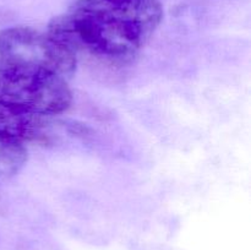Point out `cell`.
Returning a JSON list of instances; mask_svg holds the SVG:
<instances>
[{
	"label": "cell",
	"mask_w": 251,
	"mask_h": 250,
	"mask_svg": "<svg viewBox=\"0 0 251 250\" xmlns=\"http://www.w3.org/2000/svg\"><path fill=\"white\" fill-rule=\"evenodd\" d=\"M162 17L159 0H76L49 22L48 33L76 59L123 66L139 53Z\"/></svg>",
	"instance_id": "1"
},
{
	"label": "cell",
	"mask_w": 251,
	"mask_h": 250,
	"mask_svg": "<svg viewBox=\"0 0 251 250\" xmlns=\"http://www.w3.org/2000/svg\"><path fill=\"white\" fill-rule=\"evenodd\" d=\"M47 122L44 115L34 114L0 102V137L11 141H43L47 140Z\"/></svg>",
	"instance_id": "4"
},
{
	"label": "cell",
	"mask_w": 251,
	"mask_h": 250,
	"mask_svg": "<svg viewBox=\"0 0 251 250\" xmlns=\"http://www.w3.org/2000/svg\"><path fill=\"white\" fill-rule=\"evenodd\" d=\"M27 152L22 144L0 137V176L16 174L25 166Z\"/></svg>",
	"instance_id": "5"
},
{
	"label": "cell",
	"mask_w": 251,
	"mask_h": 250,
	"mask_svg": "<svg viewBox=\"0 0 251 250\" xmlns=\"http://www.w3.org/2000/svg\"><path fill=\"white\" fill-rule=\"evenodd\" d=\"M66 80L48 71L0 58V102L34 114H60L71 104Z\"/></svg>",
	"instance_id": "2"
},
{
	"label": "cell",
	"mask_w": 251,
	"mask_h": 250,
	"mask_svg": "<svg viewBox=\"0 0 251 250\" xmlns=\"http://www.w3.org/2000/svg\"><path fill=\"white\" fill-rule=\"evenodd\" d=\"M0 58L48 71L64 80L76 70L77 59L47 32L29 27L0 31Z\"/></svg>",
	"instance_id": "3"
}]
</instances>
